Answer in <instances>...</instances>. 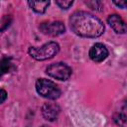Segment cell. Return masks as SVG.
<instances>
[{"label":"cell","mask_w":127,"mask_h":127,"mask_svg":"<svg viewBox=\"0 0 127 127\" xmlns=\"http://www.w3.org/2000/svg\"><path fill=\"white\" fill-rule=\"evenodd\" d=\"M71 31L83 38H97L104 32V25L100 19L85 11H76L69 17Z\"/></svg>","instance_id":"1"},{"label":"cell","mask_w":127,"mask_h":127,"mask_svg":"<svg viewBox=\"0 0 127 127\" xmlns=\"http://www.w3.org/2000/svg\"><path fill=\"white\" fill-rule=\"evenodd\" d=\"M60 51V46L56 42H48L43 46L30 47L28 50L29 55L37 61H45L54 58Z\"/></svg>","instance_id":"2"},{"label":"cell","mask_w":127,"mask_h":127,"mask_svg":"<svg viewBox=\"0 0 127 127\" xmlns=\"http://www.w3.org/2000/svg\"><path fill=\"white\" fill-rule=\"evenodd\" d=\"M36 90L37 92L48 99L55 100L61 96V89L59 86L52 80L46 78H39L36 82Z\"/></svg>","instance_id":"3"},{"label":"cell","mask_w":127,"mask_h":127,"mask_svg":"<svg viewBox=\"0 0 127 127\" xmlns=\"http://www.w3.org/2000/svg\"><path fill=\"white\" fill-rule=\"evenodd\" d=\"M46 72L53 78L58 80H67L71 75V68L64 63H56L50 64L46 68Z\"/></svg>","instance_id":"4"},{"label":"cell","mask_w":127,"mask_h":127,"mask_svg":"<svg viewBox=\"0 0 127 127\" xmlns=\"http://www.w3.org/2000/svg\"><path fill=\"white\" fill-rule=\"evenodd\" d=\"M40 31L48 36L52 37H57L64 33L65 27L63 22L61 21H48V22H43L40 25Z\"/></svg>","instance_id":"5"},{"label":"cell","mask_w":127,"mask_h":127,"mask_svg":"<svg viewBox=\"0 0 127 127\" xmlns=\"http://www.w3.org/2000/svg\"><path fill=\"white\" fill-rule=\"evenodd\" d=\"M107 57H108V50L101 43L94 44L89 50V58L95 63H101Z\"/></svg>","instance_id":"6"},{"label":"cell","mask_w":127,"mask_h":127,"mask_svg":"<svg viewBox=\"0 0 127 127\" xmlns=\"http://www.w3.org/2000/svg\"><path fill=\"white\" fill-rule=\"evenodd\" d=\"M107 23L117 34H125L127 32V24L117 14H111L107 18Z\"/></svg>","instance_id":"7"},{"label":"cell","mask_w":127,"mask_h":127,"mask_svg":"<svg viewBox=\"0 0 127 127\" xmlns=\"http://www.w3.org/2000/svg\"><path fill=\"white\" fill-rule=\"evenodd\" d=\"M61 108L56 103H45L42 107V114L44 118L48 121H55L57 120L60 114Z\"/></svg>","instance_id":"8"},{"label":"cell","mask_w":127,"mask_h":127,"mask_svg":"<svg viewBox=\"0 0 127 127\" xmlns=\"http://www.w3.org/2000/svg\"><path fill=\"white\" fill-rule=\"evenodd\" d=\"M31 9L39 14H43L46 12L50 5V0H27Z\"/></svg>","instance_id":"9"},{"label":"cell","mask_w":127,"mask_h":127,"mask_svg":"<svg viewBox=\"0 0 127 127\" xmlns=\"http://www.w3.org/2000/svg\"><path fill=\"white\" fill-rule=\"evenodd\" d=\"M13 67V64L11 63L10 59L8 58H3L2 61H1V71L2 73H7L9 72Z\"/></svg>","instance_id":"10"},{"label":"cell","mask_w":127,"mask_h":127,"mask_svg":"<svg viewBox=\"0 0 127 127\" xmlns=\"http://www.w3.org/2000/svg\"><path fill=\"white\" fill-rule=\"evenodd\" d=\"M85 3L93 10L101 11L103 8V4L101 0H85Z\"/></svg>","instance_id":"11"},{"label":"cell","mask_w":127,"mask_h":127,"mask_svg":"<svg viewBox=\"0 0 127 127\" xmlns=\"http://www.w3.org/2000/svg\"><path fill=\"white\" fill-rule=\"evenodd\" d=\"M113 119H114L115 123H116V124H119V125H123V124L127 121L126 115H125L124 113H122V112H117V113H115L114 116H113Z\"/></svg>","instance_id":"12"},{"label":"cell","mask_w":127,"mask_h":127,"mask_svg":"<svg viewBox=\"0 0 127 127\" xmlns=\"http://www.w3.org/2000/svg\"><path fill=\"white\" fill-rule=\"evenodd\" d=\"M73 1L74 0H56V3L58 4V6L60 8L66 10V9H68L72 5Z\"/></svg>","instance_id":"13"},{"label":"cell","mask_w":127,"mask_h":127,"mask_svg":"<svg viewBox=\"0 0 127 127\" xmlns=\"http://www.w3.org/2000/svg\"><path fill=\"white\" fill-rule=\"evenodd\" d=\"M12 22V18L11 16H4L3 19H2V24H1V31L3 32L7 27H9V25L11 24Z\"/></svg>","instance_id":"14"},{"label":"cell","mask_w":127,"mask_h":127,"mask_svg":"<svg viewBox=\"0 0 127 127\" xmlns=\"http://www.w3.org/2000/svg\"><path fill=\"white\" fill-rule=\"evenodd\" d=\"M112 1L117 7L121 9H127V0H112Z\"/></svg>","instance_id":"15"},{"label":"cell","mask_w":127,"mask_h":127,"mask_svg":"<svg viewBox=\"0 0 127 127\" xmlns=\"http://www.w3.org/2000/svg\"><path fill=\"white\" fill-rule=\"evenodd\" d=\"M0 96H1L0 102L3 103V102L5 101V99H6V97H7V92H6L4 89H1V91H0Z\"/></svg>","instance_id":"16"}]
</instances>
